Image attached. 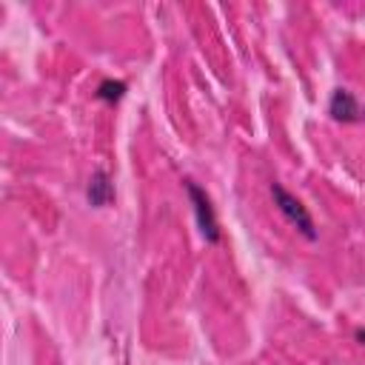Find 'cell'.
<instances>
[{"instance_id":"6da1fadb","label":"cell","mask_w":365,"mask_h":365,"mask_svg":"<svg viewBox=\"0 0 365 365\" xmlns=\"http://www.w3.org/2000/svg\"><path fill=\"white\" fill-rule=\"evenodd\" d=\"M271 197H274V205H277V211L305 237V240H317V225H314V217L308 214V208L302 205V200L299 197H294L282 182H271Z\"/></svg>"},{"instance_id":"7a4b0ae2","label":"cell","mask_w":365,"mask_h":365,"mask_svg":"<svg viewBox=\"0 0 365 365\" xmlns=\"http://www.w3.org/2000/svg\"><path fill=\"white\" fill-rule=\"evenodd\" d=\"M182 185L188 191V200H191V208H194L197 228H200L202 240L205 242H220V222H217V214H214V205H211L208 194L194 180H182Z\"/></svg>"},{"instance_id":"3957f363","label":"cell","mask_w":365,"mask_h":365,"mask_svg":"<svg viewBox=\"0 0 365 365\" xmlns=\"http://www.w3.org/2000/svg\"><path fill=\"white\" fill-rule=\"evenodd\" d=\"M328 114H331L336 123H362V120H365L362 103H359L356 94L348 91V88H334V94H331V100H328Z\"/></svg>"},{"instance_id":"277c9868","label":"cell","mask_w":365,"mask_h":365,"mask_svg":"<svg viewBox=\"0 0 365 365\" xmlns=\"http://www.w3.org/2000/svg\"><path fill=\"white\" fill-rule=\"evenodd\" d=\"M86 200H88L94 208H103V205H108V202L114 200V182H111V177H108L103 168H97V171L88 177Z\"/></svg>"},{"instance_id":"5b68a950","label":"cell","mask_w":365,"mask_h":365,"mask_svg":"<svg viewBox=\"0 0 365 365\" xmlns=\"http://www.w3.org/2000/svg\"><path fill=\"white\" fill-rule=\"evenodd\" d=\"M125 83L123 80H103L100 86H97V91H94V97L97 100H103V103H120L123 97H125Z\"/></svg>"},{"instance_id":"8992f818","label":"cell","mask_w":365,"mask_h":365,"mask_svg":"<svg viewBox=\"0 0 365 365\" xmlns=\"http://www.w3.org/2000/svg\"><path fill=\"white\" fill-rule=\"evenodd\" d=\"M356 339L365 345V328H356Z\"/></svg>"}]
</instances>
